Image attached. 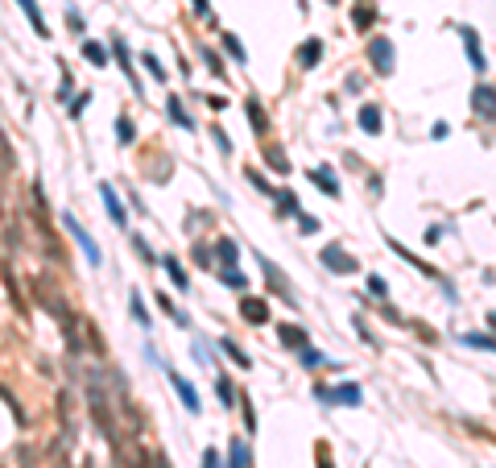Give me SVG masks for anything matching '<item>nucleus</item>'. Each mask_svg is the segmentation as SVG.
<instances>
[{"label": "nucleus", "instance_id": "nucleus-26", "mask_svg": "<svg viewBox=\"0 0 496 468\" xmlns=\"http://www.w3.org/2000/svg\"><path fill=\"white\" fill-rule=\"evenodd\" d=\"M17 460H21V468H38V452H33L29 444H21L17 447Z\"/></svg>", "mask_w": 496, "mask_h": 468}, {"label": "nucleus", "instance_id": "nucleus-5", "mask_svg": "<svg viewBox=\"0 0 496 468\" xmlns=\"http://www.w3.org/2000/svg\"><path fill=\"white\" fill-rule=\"evenodd\" d=\"M368 54H373V62H377V71H380V75L393 71V42H389V38H373Z\"/></svg>", "mask_w": 496, "mask_h": 468}, {"label": "nucleus", "instance_id": "nucleus-41", "mask_svg": "<svg viewBox=\"0 0 496 468\" xmlns=\"http://www.w3.org/2000/svg\"><path fill=\"white\" fill-rule=\"evenodd\" d=\"M298 224H302L307 232H319V220H310V216H302V212H298Z\"/></svg>", "mask_w": 496, "mask_h": 468}, {"label": "nucleus", "instance_id": "nucleus-15", "mask_svg": "<svg viewBox=\"0 0 496 468\" xmlns=\"http://www.w3.org/2000/svg\"><path fill=\"white\" fill-rule=\"evenodd\" d=\"M0 273H4V286H9V303H13L17 311H25V298H21V286H17V273L9 270V266H0Z\"/></svg>", "mask_w": 496, "mask_h": 468}, {"label": "nucleus", "instance_id": "nucleus-1", "mask_svg": "<svg viewBox=\"0 0 496 468\" xmlns=\"http://www.w3.org/2000/svg\"><path fill=\"white\" fill-rule=\"evenodd\" d=\"M87 410H92L95 427H99V435L104 440H116V419H112V406H108V394H104V386L92 377V386H87Z\"/></svg>", "mask_w": 496, "mask_h": 468}, {"label": "nucleus", "instance_id": "nucleus-14", "mask_svg": "<svg viewBox=\"0 0 496 468\" xmlns=\"http://www.w3.org/2000/svg\"><path fill=\"white\" fill-rule=\"evenodd\" d=\"M319 58H323V42H319V38H310V42L298 46V62H302V67H314Z\"/></svg>", "mask_w": 496, "mask_h": 468}, {"label": "nucleus", "instance_id": "nucleus-3", "mask_svg": "<svg viewBox=\"0 0 496 468\" xmlns=\"http://www.w3.org/2000/svg\"><path fill=\"white\" fill-rule=\"evenodd\" d=\"M33 295H38V303L46 307V311L54 315V320H58V327H62V323L71 320V307L62 303V295H58V290H50V286H46V278H33Z\"/></svg>", "mask_w": 496, "mask_h": 468}, {"label": "nucleus", "instance_id": "nucleus-36", "mask_svg": "<svg viewBox=\"0 0 496 468\" xmlns=\"http://www.w3.org/2000/svg\"><path fill=\"white\" fill-rule=\"evenodd\" d=\"M368 290H373V295H380V298L389 295V286H385V282H380V278H368Z\"/></svg>", "mask_w": 496, "mask_h": 468}, {"label": "nucleus", "instance_id": "nucleus-44", "mask_svg": "<svg viewBox=\"0 0 496 468\" xmlns=\"http://www.w3.org/2000/svg\"><path fill=\"white\" fill-rule=\"evenodd\" d=\"M0 183H4V178H0ZM0 216H4V191H0Z\"/></svg>", "mask_w": 496, "mask_h": 468}, {"label": "nucleus", "instance_id": "nucleus-11", "mask_svg": "<svg viewBox=\"0 0 496 468\" xmlns=\"http://www.w3.org/2000/svg\"><path fill=\"white\" fill-rule=\"evenodd\" d=\"M360 129H364V133H380V129H385V116H380L377 104H364V108H360Z\"/></svg>", "mask_w": 496, "mask_h": 468}, {"label": "nucleus", "instance_id": "nucleus-40", "mask_svg": "<svg viewBox=\"0 0 496 468\" xmlns=\"http://www.w3.org/2000/svg\"><path fill=\"white\" fill-rule=\"evenodd\" d=\"M219 464V456H215V447H207V452H203V468H215Z\"/></svg>", "mask_w": 496, "mask_h": 468}, {"label": "nucleus", "instance_id": "nucleus-24", "mask_svg": "<svg viewBox=\"0 0 496 468\" xmlns=\"http://www.w3.org/2000/svg\"><path fill=\"white\" fill-rule=\"evenodd\" d=\"M282 344H290V348H302V344H307V336H302V327H282Z\"/></svg>", "mask_w": 496, "mask_h": 468}, {"label": "nucleus", "instance_id": "nucleus-2", "mask_svg": "<svg viewBox=\"0 0 496 468\" xmlns=\"http://www.w3.org/2000/svg\"><path fill=\"white\" fill-rule=\"evenodd\" d=\"M112 447H116V464H124V468H153L149 452H145L137 440H124V435H116V440H112Z\"/></svg>", "mask_w": 496, "mask_h": 468}, {"label": "nucleus", "instance_id": "nucleus-23", "mask_svg": "<svg viewBox=\"0 0 496 468\" xmlns=\"http://www.w3.org/2000/svg\"><path fill=\"white\" fill-rule=\"evenodd\" d=\"M310 183H319L327 195H339V187H335V178H331L327 170H310Z\"/></svg>", "mask_w": 496, "mask_h": 468}, {"label": "nucleus", "instance_id": "nucleus-37", "mask_svg": "<svg viewBox=\"0 0 496 468\" xmlns=\"http://www.w3.org/2000/svg\"><path fill=\"white\" fill-rule=\"evenodd\" d=\"M219 394H224V402H236V398H232V381H228V377H219Z\"/></svg>", "mask_w": 496, "mask_h": 468}, {"label": "nucleus", "instance_id": "nucleus-9", "mask_svg": "<svg viewBox=\"0 0 496 468\" xmlns=\"http://www.w3.org/2000/svg\"><path fill=\"white\" fill-rule=\"evenodd\" d=\"M240 315L248 323H265L269 320V307H265V298H244V303H240Z\"/></svg>", "mask_w": 496, "mask_h": 468}, {"label": "nucleus", "instance_id": "nucleus-28", "mask_svg": "<svg viewBox=\"0 0 496 468\" xmlns=\"http://www.w3.org/2000/svg\"><path fill=\"white\" fill-rule=\"evenodd\" d=\"M165 273L174 278V286H182V290H187V273H182V266H178V261H165Z\"/></svg>", "mask_w": 496, "mask_h": 468}, {"label": "nucleus", "instance_id": "nucleus-34", "mask_svg": "<svg viewBox=\"0 0 496 468\" xmlns=\"http://www.w3.org/2000/svg\"><path fill=\"white\" fill-rule=\"evenodd\" d=\"M224 282H228V286H244V273H240V270H224Z\"/></svg>", "mask_w": 496, "mask_h": 468}, {"label": "nucleus", "instance_id": "nucleus-8", "mask_svg": "<svg viewBox=\"0 0 496 468\" xmlns=\"http://www.w3.org/2000/svg\"><path fill=\"white\" fill-rule=\"evenodd\" d=\"M472 108L480 116H496V92L492 87H475L472 92Z\"/></svg>", "mask_w": 496, "mask_h": 468}, {"label": "nucleus", "instance_id": "nucleus-17", "mask_svg": "<svg viewBox=\"0 0 496 468\" xmlns=\"http://www.w3.org/2000/svg\"><path fill=\"white\" fill-rule=\"evenodd\" d=\"M265 162H269V170H277V174L290 170V158H285L277 146H265Z\"/></svg>", "mask_w": 496, "mask_h": 468}, {"label": "nucleus", "instance_id": "nucleus-33", "mask_svg": "<svg viewBox=\"0 0 496 468\" xmlns=\"http://www.w3.org/2000/svg\"><path fill=\"white\" fill-rule=\"evenodd\" d=\"M224 46L232 50V54H236V58H244V46H240L236 38H232V33H224Z\"/></svg>", "mask_w": 496, "mask_h": 468}, {"label": "nucleus", "instance_id": "nucleus-18", "mask_svg": "<svg viewBox=\"0 0 496 468\" xmlns=\"http://www.w3.org/2000/svg\"><path fill=\"white\" fill-rule=\"evenodd\" d=\"M244 116L253 121V129H257V133H265V129H269V121H265V112H260L257 99H248V104H244Z\"/></svg>", "mask_w": 496, "mask_h": 468}, {"label": "nucleus", "instance_id": "nucleus-12", "mask_svg": "<svg viewBox=\"0 0 496 468\" xmlns=\"http://www.w3.org/2000/svg\"><path fill=\"white\" fill-rule=\"evenodd\" d=\"M58 415H62V431H67V440H75V398L71 394H58Z\"/></svg>", "mask_w": 496, "mask_h": 468}, {"label": "nucleus", "instance_id": "nucleus-30", "mask_svg": "<svg viewBox=\"0 0 496 468\" xmlns=\"http://www.w3.org/2000/svg\"><path fill=\"white\" fill-rule=\"evenodd\" d=\"M170 116H174V121L182 124V129H190V116L182 112V108H178V99H170Z\"/></svg>", "mask_w": 496, "mask_h": 468}, {"label": "nucleus", "instance_id": "nucleus-45", "mask_svg": "<svg viewBox=\"0 0 496 468\" xmlns=\"http://www.w3.org/2000/svg\"><path fill=\"white\" fill-rule=\"evenodd\" d=\"M153 468H170V464H165V460H153Z\"/></svg>", "mask_w": 496, "mask_h": 468}, {"label": "nucleus", "instance_id": "nucleus-43", "mask_svg": "<svg viewBox=\"0 0 496 468\" xmlns=\"http://www.w3.org/2000/svg\"><path fill=\"white\" fill-rule=\"evenodd\" d=\"M194 9H199V13H207V0H194Z\"/></svg>", "mask_w": 496, "mask_h": 468}, {"label": "nucleus", "instance_id": "nucleus-29", "mask_svg": "<svg viewBox=\"0 0 496 468\" xmlns=\"http://www.w3.org/2000/svg\"><path fill=\"white\" fill-rule=\"evenodd\" d=\"M116 129H120V141H124V146H128V141L137 137V133H133V121H128V116H120V121H116Z\"/></svg>", "mask_w": 496, "mask_h": 468}, {"label": "nucleus", "instance_id": "nucleus-31", "mask_svg": "<svg viewBox=\"0 0 496 468\" xmlns=\"http://www.w3.org/2000/svg\"><path fill=\"white\" fill-rule=\"evenodd\" d=\"M282 212H285V216H298V195H290V191H285V195H282Z\"/></svg>", "mask_w": 496, "mask_h": 468}, {"label": "nucleus", "instance_id": "nucleus-6", "mask_svg": "<svg viewBox=\"0 0 496 468\" xmlns=\"http://www.w3.org/2000/svg\"><path fill=\"white\" fill-rule=\"evenodd\" d=\"M323 261H327V270H335V273H352L356 270V261L339 245H327V249H323Z\"/></svg>", "mask_w": 496, "mask_h": 468}, {"label": "nucleus", "instance_id": "nucleus-7", "mask_svg": "<svg viewBox=\"0 0 496 468\" xmlns=\"http://www.w3.org/2000/svg\"><path fill=\"white\" fill-rule=\"evenodd\" d=\"M13 170H17V149L9 141V133L0 129V178H9Z\"/></svg>", "mask_w": 496, "mask_h": 468}, {"label": "nucleus", "instance_id": "nucleus-22", "mask_svg": "<svg viewBox=\"0 0 496 468\" xmlns=\"http://www.w3.org/2000/svg\"><path fill=\"white\" fill-rule=\"evenodd\" d=\"M215 253H219V261H224V266H236V245H232L228 236H224V241H215Z\"/></svg>", "mask_w": 496, "mask_h": 468}, {"label": "nucleus", "instance_id": "nucleus-16", "mask_svg": "<svg viewBox=\"0 0 496 468\" xmlns=\"http://www.w3.org/2000/svg\"><path fill=\"white\" fill-rule=\"evenodd\" d=\"M17 4H21V9H25V17H29V21H33V29H38V33H42V38H50L46 21H42V9H38V0H17Z\"/></svg>", "mask_w": 496, "mask_h": 468}, {"label": "nucleus", "instance_id": "nucleus-10", "mask_svg": "<svg viewBox=\"0 0 496 468\" xmlns=\"http://www.w3.org/2000/svg\"><path fill=\"white\" fill-rule=\"evenodd\" d=\"M459 33H463V46H468V58H472V67H475V71H484V67H488V58H484V50H480V42H475V33L468 29V25H463Z\"/></svg>", "mask_w": 496, "mask_h": 468}, {"label": "nucleus", "instance_id": "nucleus-32", "mask_svg": "<svg viewBox=\"0 0 496 468\" xmlns=\"http://www.w3.org/2000/svg\"><path fill=\"white\" fill-rule=\"evenodd\" d=\"M145 67H149V75H153V79H165V71L158 67V58H153V54H145Z\"/></svg>", "mask_w": 496, "mask_h": 468}, {"label": "nucleus", "instance_id": "nucleus-27", "mask_svg": "<svg viewBox=\"0 0 496 468\" xmlns=\"http://www.w3.org/2000/svg\"><path fill=\"white\" fill-rule=\"evenodd\" d=\"M224 352H228V357H232V361H236L240 369H248V365H253V361H248V357H244V352H240V348L232 344V340H224Z\"/></svg>", "mask_w": 496, "mask_h": 468}, {"label": "nucleus", "instance_id": "nucleus-39", "mask_svg": "<svg viewBox=\"0 0 496 468\" xmlns=\"http://www.w3.org/2000/svg\"><path fill=\"white\" fill-rule=\"evenodd\" d=\"M356 25H373V9H356Z\"/></svg>", "mask_w": 496, "mask_h": 468}, {"label": "nucleus", "instance_id": "nucleus-19", "mask_svg": "<svg viewBox=\"0 0 496 468\" xmlns=\"http://www.w3.org/2000/svg\"><path fill=\"white\" fill-rule=\"evenodd\" d=\"M323 398H331V402H348V406H356V402H360V386H339L335 394H323Z\"/></svg>", "mask_w": 496, "mask_h": 468}, {"label": "nucleus", "instance_id": "nucleus-46", "mask_svg": "<svg viewBox=\"0 0 496 468\" xmlns=\"http://www.w3.org/2000/svg\"><path fill=\"white\" fill-rule=\"evenodd\" d=\"M488 323H492V327H496V311H492V315H488Z\"/></svg>", "mask_w": 496, "mask_h": 468}, {"label": "nucleus", "instance_id": "nucleus-38", "mask_svg": "<svg viewBox=\"0 0 496 468\" xmlns=\"http://www.w3.org/2000/svg\"><path fill=\"white\" fill-rule=\"evenodd\" d=\"M468 344H475V348H496V340H488V336H468Z\"/></svg>", "mask_w": 496, "mask_h": 468}, {"label": "nucleus", "instance_id": "nucleus-35", "mask_svg": "<svg viewBox=\"0 0 496 468\" xmlns=\"http://www.w3.org/2000/svg\"><path fill=\"white\" fill-rule=\"evenodd\" d=\"M302 361H307V369H319L323 365V352H302Z\"/></svg>", "mask_w": 496, "mask_h": 468}, {"label": "nucleus", "instance_id": "nucleus-20", "mask_svg": "<svg viewBox=\"0 0 496 468\" xmlns=\"http://www.w3.org/2000/svg\"><path fill=\"white\" fill-rule=\"evenodd\" d=\"M232 468H253V452L244 447V440L232 444Z\"/></svg>", "mask_w": 496, "mask_h": 468}, {"label": "nucleus", "instance_id": "nucleus-13", "mask_svg": "<svg viewBox=\"0 0 496 468\" xmlns=\"http://www.w3.org/2000/svg\"><path fill=\"white\" fill-rule=\"evenodd\" d=\"M99 195H104V203H108V216H112V220H116V224L128 220V216H124V203H120V195L112 191V187H108V183L99 187Z\"/></svg>", "mask_w": 496, "mask_h": 468}, {"label": "nucleus", "instance_id": "nucleus-42", "mask_svg": "<svg viewBox=\"0 0 496 468\" xmlns=\"http://www.w3.org/2000/svg\"><path fill=\"white\" fill-rule=\"evenodd\" d=\"M50 468H71V464H67V456H62V452H54V464H50Z\"/></svg>", "mask_w": 496, "mask_h": 468}, {"label": "nucleus", "instance_id": "nucleus-25", "mask_svg": "<svg viewBox=\"0 0 496 468\" xmlns=\"http://www.w3.org/2000/svg\"><path fill=\"white\" fill-rule=\"evenodd\" d=\"M83 54L92 58L95 67H104V62H108V54H104V46H99V42H83Z\"/></svg>", "mask_w": 496, "mask_h": 468}, {"label": "nucleus", "instance_id": "nucleus-4", "mask_svg": "<svg viewBox=\"0 0 496 468\" xmlns=\"http://www.w3.org/2000/svg\"><path fill=\"white\" fill-rule=\"evenodd\" d=\"M62 224H67V228H71V232H75V241H79V249L87 253V261H92V266H99V245H95V241H92V232H87L83 224L75 220V216H62Z\"/></svg>", "mask_w": 496, "mask_h": 468}, {"label": "nucleus", "instance_id": "nucleus-21", "mask_svg": "<svg viewBox=\"0 0 496 468\" xmlns=\"http://www.w3.org/2000/svg\"><path fill=\"white\" fill-rule=\"evenodd\" d=\"M174 390L182 394V402H187V410H199V398H194V386H190V381H182V377H174Z\"/></svg>", "mask_w": 496, "mask_h": 468}]
</instances>
